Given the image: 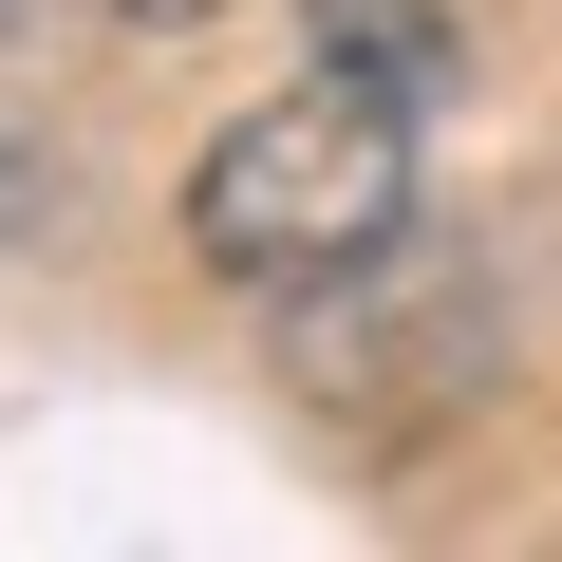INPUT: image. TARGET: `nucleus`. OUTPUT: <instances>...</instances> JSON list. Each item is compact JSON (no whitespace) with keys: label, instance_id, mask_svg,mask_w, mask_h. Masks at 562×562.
<instances>
[{"label":"nucleus","instance_id":"nucleus-1","mask_svg":"<svg viewBox=\"0 0 562 562\" xmlns=\"http://www.w3.org/2000/svg\"><path fill=\"white\" fill-rule=\"evenodd\" d=\"M394 244H413V94H375V76L281 94V113H244V132L188 169V262H206V281L319 301V281H357V262H394Z\"/></svg>","mask_w":562,"mask_h":562},{"label":"nucleus","instance_id":"nucleus-2","mask_svg":"<svg viewBox=\"0 0 562 562\" xmlns=\"http://www.w3.org/2000/svg\"><path fill=\"white\" fill-rule=\"evenodd\" d=\"M301 20L338 38V76H375V94H413V113H431V94L469 76V38H450V0H301Z\"/></svg>","mask_w":562,"mask_h":562},{"label":"nucleus","instance_id":"nucleus-3","mask_svg":"<svg viewBox=\"0 0 562 562\" xmlns=\"http://www.w3.org/2000/svg\"><path fill=\"white\" fill-rule=\"evenodd\" d=\"M206 0H0V38H188Z\"/></svg>","mask_w":562,"mask_h":562},{"label":"nucleus","instance_id":"nucleus-4","mask_svg":"<svg viewBox=\"0 0 562 562\" xmlns=\"http://www.w3.org/2000/svg\"><path fill=\"white\" fill-rule=\"evenodd\" d=\"M38 169H57V150H38V132H0V225H38V206H57V188H38Z\"/></svg>","mask_w":562,"mask_h":562}]
</instances>
